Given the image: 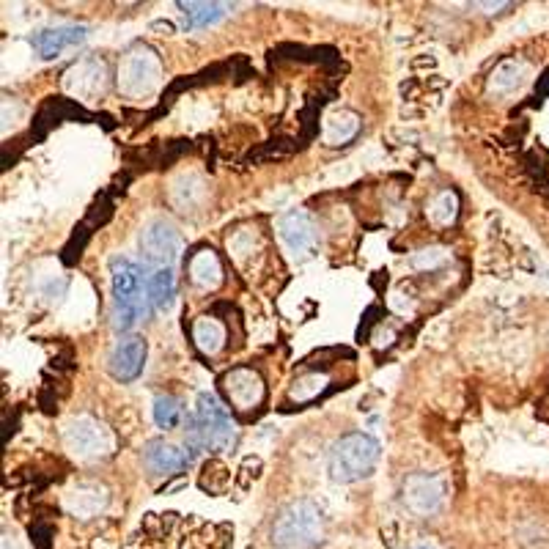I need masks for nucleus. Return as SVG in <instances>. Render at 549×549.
I'll return each instance as SVG.
<instances>
[{"label":"nucleus","mask_w":549,"mask_h":549,"mask_svg":"<svg viewBox=\"0 0 549 549\" xmlns=\"http://www.w3.org/2000/svg\"><path fill=\"white\" fill-rule=\"evenodd\" d=\"M146 289H149V302L157 311H171L176 302V278H173L171 267L151 270L146 275Z\"/></svg>","instance_id":"16"},{"label":"nucleus","mask_w":549,"mask_h":549,"mask_svg":"<svg viewBox=\"0 0 549 549\" xmlns=\"http://www.w3.org/2000/svg\"><path fill=\"white\" fill-rule=\"evenodd\" d=\"M324 382H327V379L319 377V374H311V377L297 379V382H294V390H291V396H294L297 401L313 399V396H319V393H322Z\"/></svg>","instance_id":"26"},{"label":"nucleus","mask_w":549,"mask_h":549,"mask_svg":"<svg viewBox=\"0 0 549 549\" xmlns=\"http://www.w3.org/2000/svg\"><path fill=\"white\" fill-rule=\"evenodd\" d=\"M110 289H113V324L119 333H127L146 313V278L135 261L113 259L110 267Z\"/></svg>","instance_id":"2"},{"label":"nucleus","mask_w":549,"mask_h":549,"mask_svg":"<svg viewBox=\"0 0 549 549\" xmlns=\"http://www.w3.org/2000/svg\"><path fill=\"white\" fill-rule=\"evenodd\" d=\"M64 442L77 459H99L110 451V431L97 418H75L64 429Z\"/></svg>","instance_id":"7"},{"label":"nucleus","mask_w":549,"mask_h":549,"mask_svg":"<svg viewBox=\"0 0 549 549\" xmlns=\"http://www.w3.org/2000/svg\"><path fill=\"white\" fill-rule=\"evenodd\" d=\"M445 259H448V250L445 248H426L418 250V253H412L410 267L412 270H434V267H440Z\"/></svg>","instance_id":"25"},{"label":"nucleus","mask_w":549,"mask_h":549,"mask_svg":"<svg viewBox=\"0 0 549 549\" xmlns=\"http://www.w3.org/2000/svg\"><path fill=\"white\" fill-rule=\"evenodd\" d=\"M162 66L160 58L146 50V47H135L121 58L119 66V86L127 97H146L154 88L160 86Z\"/></svg>","instance_id":"5"},{"label":"nucleus","mask_w":549,"mask_h":549,"mask_svg":"<svg viewBox=\"0 0 549 549\" xmlns=\"http://www.w3.org/2000/svg\"><path fill=\"white\" fill-rule=\"evenodd\" d=\"M324 539L322 508L313 500H294L272 525V544L280 549H316Z\"/></svg>","instance_id":"4"},{"label":"nucleus","mask_w":549,"mask_h":549,"mask_svg":"<svg viewBox=\"0 0 549 549\" xmlns=\"http://www.w3.org/2000/svg\"><path fill=\"white\" fill-rule=\"evenodd\" d=\"M151 31H165V33H176V25H173V22H151Z\"/></svg>","instance_id":"28"},{"label":"nucleus","mask_w":549,"mask_h":549,"mask_svg":"<svg viewBox=\"0 0 549 549\" xmlns=\"http://www.w3.org/2000/svg\"><path fill=\"white\" fill-rule=\"evenodd\" d=\"M448 497V484L437 473H412L404 478L401 500L415 517H434Z\"/></svg>","instance_id":"6"},{"label":"nucleus","mask_w":549,"mask_h":549,"mask_svg":"<svg viewBox=\"0 0 549 549\" xmlns=\"http://www.w3.org/2000/svg\"><path fill=\"white\" fill-rule=\"evenodd\" d=\"M478 9H486V14H495L497 9H508V3H475Z\"/></svg>","instance_id":"29"},{"label":"nucleus","mask_w":549,"mask_h":549,"mask_svg":"<svg viewBox=\"0 0 549 549\" xmlns=\"http://www.w3.org/2000/svg\"><path fill=\"white\" fill-rule=\"evenodd\" d=\"M223 388L228 393V401L237 410H256L264 401V382L253 368H234L223 379Z\"/></svg>","instance_id":"10"},{"label":"nucleus","mask_w":549,"mask_h":549,"mask_svg":"<svg viewBox=\"0 0 549 549\" xmlns=\"http://www.w3.org/2000/svg\"><path fill=\"white\" fill-rule=\"evenodd\" d=\"M261 467H264V464H261L259 456H245V459H242V467H239V486L248 489V486L261 475Z\"/></svg>","instance_id":"27"},{"label":"nucleus","mask_w":549,"mask_h":549,"mask_svg":"<svg viewBox=\"0 0 549 549\" xmlns=\"http://www.w3.org/2000/svg\"><path fill=\"white\" fill-rule=\"evenodd\" d=\"M140 253L151 270H165L173 267L179 256V234L171 223L165 220H151L149 226L140 231Z\"/></svg>","instance_id":"8"},{"label":"nucleus","mask_w":549,"mask_h":549,"mask_svg":"<svg viewBox=\"0 0 549 549\" xmlns=\"http://www.w3.org/2000/svg\"><path fill=\"white\" fill-rule=\"evenodd\" d=\"M86 28L83 25H58V28H42L31 36V47L42 58H58V55L86 42Z\"/></svg>","instance_id":"12"},{"label":"nucleus","mask_w":549,"mask_h":549,"mask_svg":"<svg viewBox=\"0 0 549 549\" xmlns=\"http://www.w3.org/2000/svg\"><path fill=\"white\" fill-rule=\"evenodd\" d=\"M154 423L160 429H176L182 423V401L173 396H157L154 399Z\"/></svg>","instance_id":"23"},{"label":"nucleus","mask_w":549,"mask_h":549,"mask_svg":"<svg viewBox=\"0 0 549 549\" xmlns=\"http://www.w3.org/2000/svg\"><path fill=\"white\" fill-rule=\"evenodd\" d=\"M198 486L209 495H226L228 486H231V470L220 459H209L201 470Z\"/></svg>","instance_id":"22"},{"label":"nucleus","mask_w":549,"mask_h":549,"mask_svg":"<svg viewBox=\"0 0 549 549\" xmlns=\"http://www.w3.org/2000/svg\"><path fill=\"white\" fill-rule=\"evenodd\" d=\"M280 239L294 256H311L316 242H319V231L313 226L311 217L300 209H294L289 215L280 217Z\"/></svg>","instance_id":"11"},{"label":"nucleus","mask_w":549,"mask_h":549,"mask_svg":"<svg viewBox=\"0 0 549 549\" xmlns=\"http://www.w3.org/2000/svg\"><path fill=\"white\" fill-rule=\"evenodd\" d=\"M108 506V489L97 484H83L66 495V511L75 519H94Z\"/></svg>","instance_id":"15"},{"label":"nucleus","mask_w":549,"mask_h":549,"mask_svg":"<svg viewBox=\"0 0 549 549\" xmlns=\"http://www.w3.org/2000/svg\"><path fill=\"white\" fill-rule=\"evenodd\" d=\"M237 429L228 410L220 404L215 393H198L195 412L187 418L184 448L190 456L198 453H223L234 445Z\"/></svg>","instance_id":"1"},{"label":"nucleus","mask_w":549,"mask_h":549,"mask_svg":"<svg viewBox=\"0 0 549 549\" xmlns=\"http://www.w3.org/2000/svg\"><path fill=\"white\" fill-rule=\"evenodd\" d=\"M193 462V456L187 451H182L179 445H173V442L165 440H151L146 445V464H149L151 470L157 475H176L187 470Z\"/></svg>","instance_id":"14"},{"label":"nucleus","mask_w":549,"mask_h":549,"mask_svg":"<svg viewBox=\"0 0 549 549\" xmlns=\"http://www.w3.org/2000/svg\"><path fill=\"white\" fill-rule=\"evenodd\" d=\"M184 14V31H193V28H206V25H215L217 20L226 17L228 6L226 3H176Z\"/></svg>","instance_id":"18"},{"label":"nucleus","mask_w":549,"mask_h":549,"mask_svg":"<svg viewBox=\"0 0 549 549\" xmlns=\"http://www.w3.org/2000/svg\"><path fill=\"white\" fill-rule=\"evenodd\" d=\"M456 212H459V201L453 193H440L429 206V217L437 226H451L456 220Z\"/></svg>","instance_id":"24"},{"label":"nucleus","mask_w":549,"mask_h":549,"mask_svg":"<svg viewBox=\"0 0 549 549\" xmlns=\"http://www.w3.org/2000/svg\"><path fill=\"white\" fill-rule=\"evenodd\" d=\"M382 448L371 434H346L335 442L327 456V470L335 484H355L377 470Z\"/></svg>","instance_id":"3"},{"label":"nucleus","mask_w":549,"mask_h":549,"mask_svg":"<svg viewBox=\"0 0 549 549\" xmlns=\"http://www.w3.org/2000/svg\"><path fill=\"white\" fill-rule=\"evenodd\" d=\"M146 341L140 335H127L121 338L113 355H110V374L119 379V382H135V379L143 374V366H146Z\"/></svg>","instance_id":"9"},{"label":"nucleus","mask_w":549,"mask_h":549,"mask_svg":"<svg viewBox=\"0 0 549 549\" xmlns=\"http://www.w3.org/2000/svg\"><path fill=\"white\" fill-rule=\"evenodd\" d=\"M190 278L201 289H217L220 280H223V267H220L217 253H212V250H198L193 259H190Z\"/></svg>","instance_id":"17"},{"label":"nucleus","mask_w":549,"mask_h":549,"mask_svg":"<svg viewBox=\"0 0 549 549\" xmlns=\"http://www.w3.org/2000/svg\"><path fill=\"white\" fill-rule=\"evenodd\" d=\"M420 549H426V547H420Z\"/></svg>","instance_id":"30"},{"label":"nucleus","mask_w":549,"mask_h":549,"mask_svg":"<svg viewBox=\"0 0 549 549\" xmlns=\"http://www.w3.org/2000/svg\"><path fill=\"white\" fill-rule=\"evenodd\" d=\"M108 72H105V64H99V61H80L77 66H72L64 77V86L69 94H75V97H97L105 91V80Z\"/></svg>","instance_id":"13"},{"label":"nucleus","mask_w":549,"mask_h":549,"mask_svg":"<svg viewBox=\"0 0 549 549\" xmlns=\"http://www.w3.org/2000/svg\"><path fill=\"white\" fill-rule=\"evenodd\" d=\"M357 130H360V119L349 110H341V113H333L324 121V140L330 146H338V143H346L349 138H355Z\"/></svg>","instance_id":"20"},{"label":"nucleus","mask_w":549,"mask_h":549,"mask_svg":"<svg viewBox=\"0 0 549 549\" xmlns=\"http://www.w3.org/2000/svg\"><path fill=\"white\" fill-rule=\"evenodd\" d=\"M525 77H528V64L525 61H503L495 69L492 80H489V91H495V94H511V91H517L525 83Z\"/></svg>","instance_id":"19"},{"label":"nucleus","mask_w":549,"mask_h":549,"mask_svg":"<svg viewBox=\"0 0 549 549\" xmlns=\"http://www.w3.org/2000/svg\"><path fill=\"white\" fill-rule=\"evenodd\" d=\"M193 338L204 355H217L223 349V341H226V330L215 319H198L193 327Z\"/></svg>","instance_id":"21"}]
</instances>
